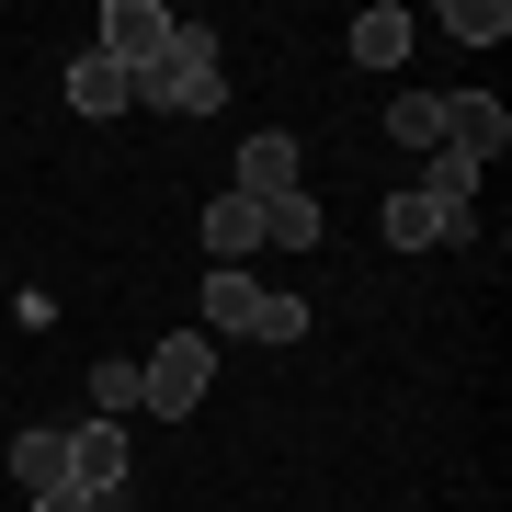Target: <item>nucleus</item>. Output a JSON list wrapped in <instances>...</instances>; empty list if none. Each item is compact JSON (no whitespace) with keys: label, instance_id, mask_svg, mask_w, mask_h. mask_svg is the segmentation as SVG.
<instances>
[{"label":"nucleus","instance_id":"423d86ee","mask_svg":"<svg viewBox=\"0 0 512 512\" xmlns=\"http://www.w3.org/2000/svg\"><path fill=\"white\" fill-rule=\"evenodd\" d=\"M228 194H251V205L308 194V160H296V137H285V126H251V137H239V183H228Z\"/></svg>","mask_w":512,"mask_h":512},{"label":"nucleus","instance_id":"39448f33","mask_svg":"<svg viewBox=\"0 0 512 512\" xmlns=\"http://www.w3.org/2000/svg\"><path fill=\"white\" fill-rule=\"evenodd\" d=\"M171 35H183V12H171V0H103V57H114L126 80H137Z\"/></svg>","mask_w":512,"mask_h":512},{"label":"nucleus","instance_id":"2eb2a0df","mask_svg":"<svg viewBox=\"0 0 512 512\" xmlns=\"http://www.w3.org/2000/svg\"><path fill=\"white\" fill-rule=\"evenodd\" d=\"M262 251H319V205H308V194L262 205Z\"/></svg>","mask_w":512,"mask_h":512},{"label":"nucleus","instance_id":"f03ea898","mask_svg":"<svg viewBox=\"0 0 512 512\" xmlns=\"http://www.w3.org/2000/svg\"><path fill=\"white\" fill-rule=\"evenodd\" d=\"M205 342H308V308L285 285H262L251 262H205Z\"/></svg>","mask_w":512,"mask_h":512},{"label":"nucleus","instance_id":"7ed1b4c3","mask_svg":"<svg viewBox=\"0 0 512 512\" xmlns=\"http://www.w3.org/2000/svg\"><path fill=\"white\" fill-rule=\"evenodd\" d=\"M205 399H217V342H205V330H171V342H148V353H137V410L194 421Z\"/></svg>","mask_w":512,"mask_h":512},{"label":"nucleus","instance_id":"0eeeda50","mask_svg":"<svg viewBox=\"0 0 512 512\" xmlns=\"http://www.w3.org/2000/svg\"><path fill=\"white\" fill-rule=\"evenodd\" d=\"M387 251H456V239H478L467 205H433V194H387Z\"/></svg>","mask_w":512,"mask_h":512},{"label":"nucleus","instance_id":"a211bd4d","mask_svg":"<svg viewBox=\"0 0 512 512\" xmlns=\"http://www.w3.org/2000/svg\"><path fill=\"white\" fill-rule=\"evenodd\" d=\"M35 512H92V490H35Z\"/></svg>","mask_w":512,"mask_h":512},{"label":"nucleus","instance_id":"dca6fc26","mask_svg":"<svg viewBox=\"0 0 512 512\" xmlns=\"http://www.w3.org/2000/svg\"><path fill=\"white\" fill-rule=\"evenodd\" d=\"M410 194H433V205H478V160H456V148H433Z\"/></svg>","mask_w":512,"mask_h":512},{"label":"nucleus","instance_id":"f3484780","mask_svg":"<svg viewBox=\"0 0 512 512\" xmlns=\"http://www.w3.org/2000/svg\"><path fill=\"white\" fill-rule=\"evenodd\" d=\"M137 410V353H103L92 365V421H126Z\"/></svg>","mask_w":512,"mask_h":512},{"label":"nucleus","instance_id":"1a4fd4ad","mask_svg":"<svg viewBox=\"0 0 512 512\" xmlns=\"http://www.w3.org/2000/svg\"><path fill=\"white\" fill-rule=\"evenodd\" d=\"M353 69H399V57L421 46V12H410V0H376V12H353Z\"/></svg>","mask_w":512,"mask_h":512},{"label":"nucleus","instance_id":"f8f14e48","mask_svg":"<svg viewBox=\"0 0 512 512\" xmlns=\"http://www.w3.org/2000/svg\"><path fill=\"white\" fill-rule=\"evenodd\" d=\"M69 114H92V126H114V114H126V69H114L103 46L69 57Z\"/></svg>","mask_w":512,"mask_h":512},{"label":"nucleus","instance_id":"4468645a","mask_svg":"<svg viewBox=\"0 0 512 512\" xmlns=\"http://www.w3.org/2000/svg\"><path fill=\"white\" fill-rule=\"evenodd\" d=\"M433 23H444L456 46H501V35H512V0H444Z\"/></svg>","mask_w":512,"mask_h":512},{"label":"nucleus","instance_id":"ddd939ff","mask_svg":"<svg viewBox=\"0 0 512 512\" xmlns=\"http://www.w3.org/2000/svg\"><path fill=\"white\" fill-rule=\"evenodd\" d=\"M387 137L433 160V148H444V92H399V103H387Z\"/></svg>","mask_w":512,"mask_h":512},{"label":"nucleus","instance_id":"6e6552de","mask_svg":"<svg viewBox=\"0 0 512 512\" xmlns=\"http://www.w3.org/2000/svg\"><path fill=\"white\" fill-rule=\"evenodd\" d=\"M444 148H456V160H478V171H490L501 148H512V114H501L490 92H444Z\"/></svg>","mask_w":512,"mask_h":512},{"label":"nucleus","instance_id":"f257e3e1","mask_svg":"<svg viewBox=\"0 0 512 512\" xmlns=\"http://www.w3.org/2000/svg\"><path fill=\"white\" fill-rule=\"evenodd\" d=\"M228 103V57H217V23H183L148 69L126 80V114H217Z\"/></svg>","mask_w":512,"mask_h":512},{"label":"nucleus","instance_id":"20e7f679","mask_svg":"<svg viewBox=\"0 0 512 512\" xmlns=\"http://www.w3.org/2000/svg\"><path fill=\"white\" fill-rule=\"evenodd\" d=\"M69 490H92V512H126V501H137L126 421H69Z\"/></svg>","mask_w":512,"mask_h":512},{"label":"nucleus","instance_id":"9d476101","mask_svg":"<svg viewBox=\"0 0 512 512\" xmlns=\"http://www.w3.org/2000/svg\"><path fill=\"white\" fill-rule=\"evenodd\" d=\"M12 478L23 490H69V421H23L12 433Z\"/></svg>","mask_w":512,"mask_h":512},{"label":"nucleus","instance_id":"9b49d317","mask_svg":"<svg viewBox=\"0 0 512 512\" xmlns=\"http://www.w3.org/2000/svg\"><path fill=\"white\" fill-rule=\"evenodd\" d=\"M194 228H205V262H251V251H262V205H251V194H217Z\"/></svg>","mask_w":512,"mask_h":512}]
</instances>
